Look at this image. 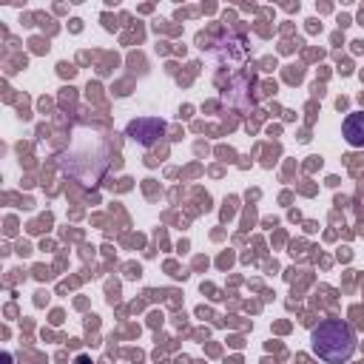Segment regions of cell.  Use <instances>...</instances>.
Returning <instances> with one entry per match:
<instances>
[{"instance_id": "6da1fadb", "label": "cell", "mask_w": 364, "mask_h": 364, "mask_svg": "<svg viewBox=\"0 0 364 364\" xmlns=\"http://www.w3.org/2000/svg\"><path fill=\"white\" fill-rule=\"evenodd\" d=\"M313 353L327 364H344L355 353V333L341 318H324L310 333Z\"/></svg>"}, {"instance_id": "7a4b0ae2", "label": "cell", "mask_w": 364, "mask_h": 364, "mask_svg": "<svg viewBox=\"0 0 364 364\" xmlns=\"http://www.w3.org/2000/svg\"><path fill=\"white\" fill-rule=\"evenodd\" d=\"M341 134H344V139H347L353 148H364V111L347 114V119H344V125H341Z\"/></svg>"}]
</instances>
